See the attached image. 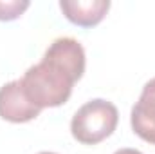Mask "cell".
Listing matches in <instances>:
<instances>
[{
  "label": "cell",
  "instance_id": "1",
  "mask_svg": "<svg viewBox=\"0 0 155 154\" xmlns=\"http://www.w3.org/2000/svg\"><path fill=\"white\" fill-rule=\"evenodd\" d=\"M85 73V49L76 38H56L45 51L41 62L31 65L22 80L27 98L38 107H60Z\"/></svg>",
  "mask_w": 155,
  "mask_h": 154
},
{
  "label": "cell",
  "instance_id": "2",
  "mask_svg": "<svg viewBox=\"0 0 155 154\" xmlns=\"http://www.w3.org/2000/svg\"><path fill=\"white\" fill-rule=\"evenodd\" d=\"M119 113L112 102L96 98L81 105L71 121V132L83 145H96L107 140L117 127Z\"/></svg>",
  "mask_w": 155,
  "mask_h": 154
},
{
  "label": "cell",
  "instance_id": "3",
  "mask_svg": "<svg viewBox=\"0 0 155 154\" xmlns=\"http://www.w3.org/2000/svg\"><path fill=\"white\" fill-rule=\"evenodd\" d=\"M38 109L25 94L22 80H13L0 87V118L11 123H25L40 116Z\"/></svg>",
  "mask_w": 155,
  "mask_h": 154
},
{
  "label": "cell",
  "instance_id": "4",
  "mask_svg": "<svg viewBox=\"0 0 155 154\" xmlns=\"http://www.w3.org/2000/svg\"><path fill=\"white\" fill-rule=\"evenodd\" d=\"M130 121L134 132L141 140L155 145V78L143 87L139 102L132 107Z\"/></svg>",
  "mask_w": 155,
  "mask_h": 154
},
{
  "label": "cell",
  "instance_id": "5",
  "mask_svg": "<svg viewBox=\"0 0 155 154\" xmlns=\"http://www.w3.org/2000/svg\"><path fill=\"white\" fill-rule=\"evenodd\" d=\"M60 9L67 16L69 22L79 27H94L97 26L108 13V0H61Z\"/></svg>",
  "mask_w": 155,
  "mask_h": 154
},
{
  "label": "cell",
  "instance_id": "6",
  "mask_svg": "<svg viewBox=\"0 0 155 154\" xmlns=\"http://www.w3.org/2000/svg\"><path fill=\"white\" fill-rule=\"evenodd\" d=\"M31 5L29 0H0V20L11 22L24 15V11Z\"/></svg>",
  "mask_w": 155,
  "mask_h": 154
},
{
  "label": "cell",
  "instance_id": "7",
  "mask_svg": "<svg viewBox=\"0 0 155 154\" xmlns=\"http://www.w3.org/2000/svg\"><path fill=\"white\" fill-rule=\"evenodd\" d=\"M114 154H143L141 151H135V149H119Z\"/></svg>",
  "mask_w": 155,
  "mask_h": 154
},
{
  "label": "cell",
  "instance_id": "8",
  "mask_svg": "<svg viewBox=\"0 0 155 154\" xmlns=\"http://www.w3.org/2000/svg\"><path fill=\"white\" fill-rule=\"evenodd\" d=\"M40 154H56V152H40Z\"/></svg>",
  "mask_w": 155,
  "mask_h": 154
}]
</instances>
